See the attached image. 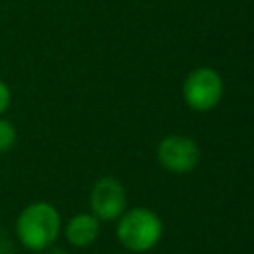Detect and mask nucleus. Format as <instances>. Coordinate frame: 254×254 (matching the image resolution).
I'll list each match as a JSON object with an SVG mask.
<instances>
[{
  "mask_svg": "<svg viewBox=\"0 0 254 254\" xmlns=\"http://www.w3.org/2000/svg\"><path fill=\"white\" fill-rule=\"evenodd\" d=\"M16 143V129L10 121L0 119V155L8 153Z\"/></svg>",
  "mask_w": 254,
  "mask_h": 254,
  "instance_id": "obj_7",
  "label": "nucleus"
},
{
  "mask_svg": "<svg viewBox=\"0 0 254 254\" xmlns=\"http://www.w3.org/2000/svg\"><path fill=\"white\" fill-rule=\"evenodd\" d=\"M97 236H99V218L93 214L79 212L71 216L69 222L65 224V238L71 246L85 248L93 244Z\"/></svg>",
  "mask_w": 254,
  "mask_h": 254,
  "instance_id": "obj_6",
  "label": "nucleus"
},
{
  "mask_svg": "<svg viewBox=\"0 0 254 254\" xmlns=\"http://www.w3.org/2000/svg\"><path fill=\"white\" fill-rule=\"evenodd\" d=\"M89 206L91 214L99 220H115L125 212L127 206V194L123 185L113 177L99 179L89 194Z\"/></svg>",
  "mask_w": 254,
  "mask_h": 254,
  "instance_id": "obj_5",
  "label": "nucleus"
},
{
  "mask_svg": "<svg viewBox=\"0 0 254 254\" xmlns=\"http://www.w3.org/2000/svg\"><path fill=\"white\" fill-rule=\"evenodd\" d=\"M0 254H2V252H0Z\"/></svg>",
  "mask_w": 254,
  "mask_h": 254,
  "instance_id": "obj_9",
  "label": "nucleus"
},
{
  "mask_svg": "<svg viewBox=\"0 0 254 254\" xmlns=\"http://www.w3.org/2000/svg\"><path fill=\"white\" fill-rule=\"evenodd\" d=\"M159 163L171 173H189L200 159L198 145L185 135H167L157 147Z\"/></svg>",
  "mask_w": 254,
  "mask_h": 254,
  "instance_id": "obj_4",
  "label": "nucleus"
},
{
  "mask_svg": "<svg viewBox=\"0 0 254 254\" xmlns=\"http://www.w3.org/2000/svg\"><path fill=\"white\" fill-rule=\"evenodd\" d=\"M10 101H12L10 87L0 79V117H2V115H4V111L10 107Z\"/></svg>",
  "mask_w": 254,
  "mask_h": 254,
  "instance_id": "obj_8",
  "label": "nucleus"
},
{
  "mask_svg": "<svg viewBox=\"0 0 254 254\" xmlns=\"http://www.w3.org/2000/svg\"><path fill=\"white\" fill-rule=\"evenodd\" d=\"M224 93L222 77L212 67H198L190 71L183 85L185 101L194 111H210L214 109Z\"/></svg>",
  "mask_w": 254,
  "mask_h": 254,
  "instance_id": "obj_3",
  "label": "nucleus"
},
{
  "mask_svg": "<svg viewBox=\"0 0 254 254\" xmlns=\"http://www.w3.org/2000/svg\"><path fill=\"white\" fill-rule=\"evenodd\" d=\"M62 230V218L54 204L32 202L16 218V236L22 246L32 252H42L50 248Z\"/></svg>",
  "mask_w": 254,
  "mask_h": 254,
  "instance_id": "obj_1",
  "label": "nucleus"
},
{
  "mask_svg": "<svg viewBox=\"0 0 254 254\" xmlns=\"http://www.w3.org/2000/svg\"><path fill=\"white\" fill-rule=\"evenodd\" d=\"M163 236V222L157 212L137 206L119 216L117 238L121 246L131 252H147L159 244Z\"/></svg>",
  "mask_w": 254,
  "mask_h": 254,
  "instance_id": "obj_2",
  "label": "nucleus"
}]
</instances>
